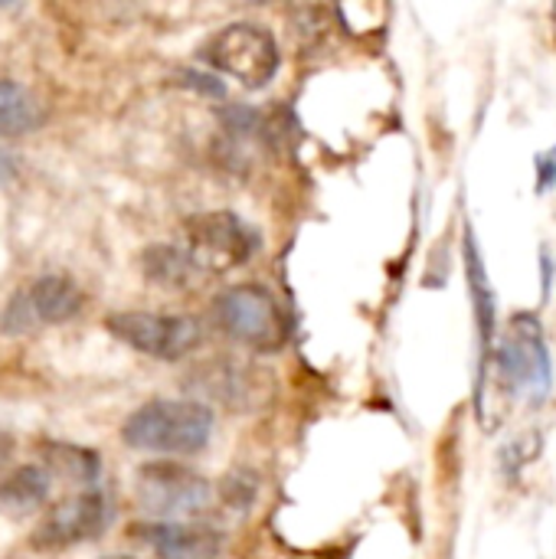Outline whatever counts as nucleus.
Masks as SVG:
<instances>
[{"instance_id":"obj_1","label":"nucleus","mask_w":556,"mask_h":559,"mask_svg":"<svg viewBox=\"0 0 556 559\" xmlns=\"http://www.w3.org/2000/svg\"><path fill=\"white\" fill-rule=\"evenodd\" d=\"M210 436L213 409L200 400H151L121 426L128 449L154 455H197L206 449Z\"/></svg>"},{"instance_id":"obj_2","label":"nucleus","mask_w":556,"mask_h":559,"mask_svg":"<svg viewBox=\"0 0 556 559\" xmlns=\"http://www.w3.org/2000/svg\"><path fill=\"white\" fill-rule=\"evenodd\" d=\"M498 370V383L511 393V396H524L531 403H544L554 390V360H551V347L544 341V328L537 321V314L531 311H518L498 347L492 350V360ZM488 364L482 367V373L488 370Z\"/></svg>"},{"instance_id":"obj_3","label":"nucleus","mask_w":556,"mask_h":559,"mask_svg":"<svg viewBox=\"0 0 556 559\" xmlns=\"http://www.w3.org/2000/svg\"><path fill=\"white\" fill-rule=\"evenodd\" d=\"M216 328L256 354H279L288 344V318L272 292L262 285H236L213 298L210 308Z\"/></svg>"},{"instance_id":"obj_4","label":"nucleus","mask_w":556,"mask_h":559,"mask_svg":"<svg viewBox=\"0 0 556 559\" xmlns=\"http://www.w3.org/2000/svg\"><path fill=\"white\" fill-rule=\"evenodd\" d=\"M213 485L187 465L147 462L134 475V501L161 524L200 518L213 508Z\"/></svg>"},{"instance_id":"obj_5","label":"nucleus","mask_w":556,"mask_h":559,"mask_svg":"<svg viewBox=\"0 0 556 559\" xmlns=\"http://www.w3.org/2000/svg\"><path fill=\"white\" fill-rule=\"evenodd\" d=\"M203 62H210L216 72L233 75L246 88H262L279 72V43L269 29L256 23H229L220 33H213L203 49Z\"/></svg>"},{"instance_id":"obj_6","label":"nucleus","mask_w":556,"mask_h":559,"mask_svg":"<svg viewBox=\"0 0 556 559\" xmlns=\"http://www.w3.org/2000/svg\"><path fill=\"white\" fill-rule=\"evenodd\" d=\"M187 252L203 275H223L259 252V233L229 210L197 213L184 223Z\"/></svg>"},{"instance_id":"obj_7","label":"nucleus","mask_w":556,"mask_h":559,"mask_svg":"<svg viewBox=\"0 0 556 559\" xmlns=\"http://www.w3.org/2000/svg\"><path fill=\"white\" fill-rule=\"evenodd\" d=\"M82 288L66 275H43L29 285L16 288L3 311H0V331L7 337H26L43 328L66 324L82 314Z\"/></svg>"},{"instance_id":"obj_8","label":"nucleus","mask_w":556,"mask_h":559,"mask_svg":"<svg viewBox=\"0 0 556 559\" xmlns=\"http://www.w3.org/2000/svg\"><path fill=\"white\" fill-rule=\"evenodd\" d=\"M105 328L128 347L154 360H184L203 344V328L187 314H157V311H115Z\"/></svg>"},{"instance_id":"obj_9","label":"nucleus","mask_w":556,"mask_h":559,"mask_svg":"<svg viewBox=\"0 0 556 559\" xmlns=\"http://www.w3.org/2000/svg\"><path fill=\"white\" fill-rule=\"evenodd\" d=\"M108 518H111L108 501L98 491H82V495L62 498L33 527L29 547L39 554H59V550L79 547V544H88L105 534Z\"/></svg>"},{"instance_id":"obj_10","label":"nucleus","mask_w":556,"mask_h":559,"mask_svg":"<svg viewBox=\"0 0 556 559\" xmlns=\"http://www.w3.org/2000/svg\"><path fill=\"white\" fill-rule=\"evenodd\" d=\"M190 386L206 396L216 400L229 409H256L265 403L269 396V380L262 370H256L252 364L233 360V357H220L210 360L203 367H197V373L190 377Z\"/></svg>"},{"instance_id":"obj_11","label":"nucleus","mask_w":556,"mask_h":559,"mask_svg":"<svg viewBox=\"0 0 556 559\" xmlns=\"http://www.w3.org/2000/svg\"><path fill=\"white\" fill-rule=\"evenodd\" d=\"M134 537L144 540L161 559H220V537L190 524H141Z\"/></svg>"},{"instance_id":"obj_12","label":"nucleus","mask_w":556,"mask_h":559,"mask_svg":"<svg viewBox=\"0 0 556 559\" xmlns=\"http://www.w3.org/2000/svg\"><path fill=\"white\" fill-rule=\"evenodd\" d=\"M52 488V475L43 465H20L0 478V514L3 518H26L36 514Z\"/></svg>"},{"instance_id":"obj_13","label":"nucleus","mask_w":556,"mask_h":559,"mask_svg":"<svg viewBox=\"0 0 556 559\" xmlns=\"http://www.w3.org/2000/svg\"><path fill=\"white\" fill-rule=\"evenodd\" d=\"M465 269H469V288H472V305H475V321H478V334H482V367L492 360V341H495V292L488 282V272L482 265L478 246L472 229H465Z\"/></svg>"},{"instance_id":"obj_14","label":"nucleus","mask_w":556,"mask_h":559,"mask_svg":"<svg viewBox=\"0 0 556 559\" xmlns=\"http://www.w3.org/2000/svg\"><path fill=\"white\" fill-rule=\"evenodd\" d=\"M141 269H144L147 282H154L161 288H170V292H184L203 275L197 269V262L190 259V252L177 249V246H151V249H144Z\"/></svg>"},{"instance_id":"obj_15","label":"nucleus","mask_w":556,"mask_h":559,"mask_svg":"<svg viewBox=\"0 0 556 559\" xmlns=\"http://www.w3.org/2000/svg\"><path fill=\"white\" fill-rule=\"evenodd\" d=\"M43 121L39 98L16 79H0V138H20Z\"/></svg>"},{"instance_id":"obj_16","label":"nucleus","mask_w":556,"mask_h":559,"mask_svg":"<svg viewBox=\"0 0 556 559\" xmlns=\"http://www.w3.org/2000/svg\"><path fill=\"white\" fill-rule=\"evenodd\" d=\"M39 455H43V468L72 485H92L98 478V468H102V459L98 452L85 449V445H72V442H43L39 445Z\"/></svg>"},{"instance_id":"obj_17","label":"nucleus","mask_w":556,"mask_h":559,"mask_svg":"<svg viewBox=\"0 0 556 559\" xmlns=\"http://www.w3.org/2000/svg\"><path fill=\"white\" fill-rule=\"evenodd\" d=\"M256 491H259V481L242 468V472H233L226 481H223V501L236 511H246L252 501H256Z\"/></svg>"},{"instance_id":"obj_18","label":"nucleus","mask_w":556,"mask_h":559,"mask_svg":"<svg viewBox=\"0 0 556 559\" xmlns=\"http://www.w3.org/2000/svg\"><path fill=\"white\" fill-rule=\"evenodd\" d=\"M537 180H541V190L556 187V147L537 157Z\"/></svg>"},{"instance_id":"obj_19","label":"nucleus","mask_w":556,"mask_h":559,"mask_svg":"<svg viewBox=\"0 0 556 559\" xmlns=\"http://www.w3.org/2000/svg\"><path fill=\"white\" fill-rule=\"evenodd\" d=\"M16 174H20V160H16V154H13V151H7V147H0V187H3V183H10Z\"/></svg>"},{"instance_id":"obj_20","label":"nucleus","mask_w":556,"mask_h":559,"mask_svg":"<svg viewBox=\"0 0 556 559\" xmlns=\"http://www.w3.org/2000/svg\"><path fill=\"white\" fill-rule=\"evenodd\" d=\"M13 452H16V439L10 432H0V478H3V468L10 465Z\"/></svg>"},{"instance_id":"obj_21","label":"nucleus","mask_w":556,"mask_h":559,"mask_svg":"<svg viewBox=\"0 0 556 559\" xmlns=\"http://www.w3.org/2000/svg\"><path fill=\"white\" fill-rule=\"evenodd\" d=\"M551 265H554V262H551V255L544 252V255H541V272H544V298L551 295Z\"/></svg>"},{"instance_id":"obj_22","label":"nucleus","mask_w":556,"mask_h":559,"mask_svg":"<svg viewBox=\"0 0 556 559\" xmlns=\"http://www.w3.org/2000/svg\"><path fill=\"white\" fill-rule=\"evenodd\" d=\"M105 559H134V557H105Z\"/></svg>"},{"instance_id":"obj_23","label":"nucleus","mask_w":556,"mask_h":559,"mask_svg":"<svg viewBox=\"0 0 556 559\" xmlns=\"http://www.w3.org/2000/svg\"><path fill=\"white\" fill-rule=\"evenodd\" d=\"M554 16H556V7H554Z\"/></svg>"}]
</instances>
